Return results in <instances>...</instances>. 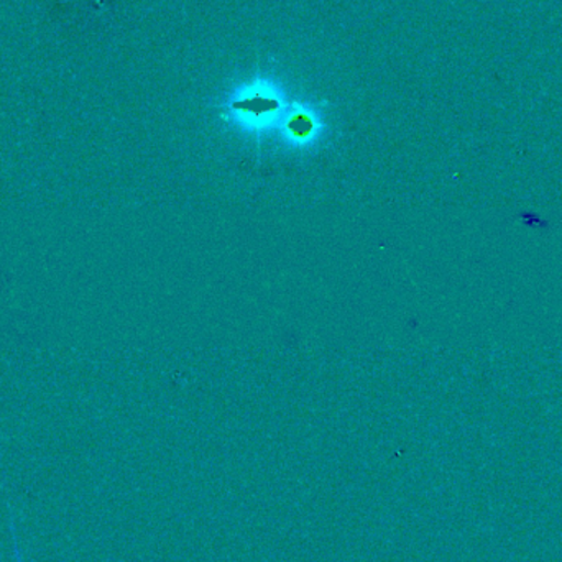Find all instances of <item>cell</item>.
I'll use <instances>...</instances> for the list:
<instances>
[{
  "label": "cell",
  "instance_id": "1",
  "mask_svg": "<svg viewBox=\"0 0 562 562\" xmlns=\"http://www.w3.org/2000/svg\"><path fill=\"white\" fill-rule=\"evenodd\" d=\"M16 558H19V554H16ZM19 562H20V558H19Z\"/></svg>",
  "mask_w": 562,
  "mask_h": 562
}]
</instances>
